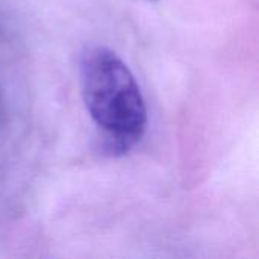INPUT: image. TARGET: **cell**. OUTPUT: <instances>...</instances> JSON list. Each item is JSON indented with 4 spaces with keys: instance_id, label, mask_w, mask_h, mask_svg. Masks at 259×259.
Instances as JSON below:
<instances>
[{
    "instance_id": "1",
    "label": "cell",
    "mask_w": 259,
    "mask_h": 259,
    "mask_svg": "<svg viewBox=\"0 0 259 259\" xmlns=\"http://www.w3.org/2000/svg\"><path fill=\"white\" fill-rule=\"evenodd\" d=\"M85 106L108 135L109 149L124 152L146 131L147 109L138 82L121 58L105 46H90L80 56Z\"/></svg>"
}]
</instances>
